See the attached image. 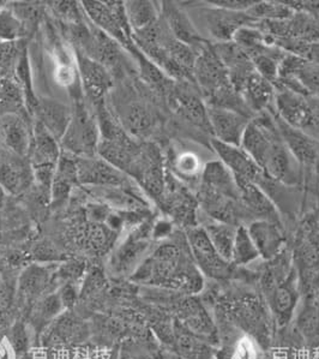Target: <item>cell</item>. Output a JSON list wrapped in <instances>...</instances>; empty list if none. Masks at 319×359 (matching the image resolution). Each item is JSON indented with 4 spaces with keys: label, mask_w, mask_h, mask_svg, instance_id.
<instances>
[{
    "label": "cell",
    "mask_w": 319,
    "mask_h": 359,
    "mask_svg": "<svg viewBox=\"0 0 319 359\" xmlns=\"http://www.w3.org/2000/svg\"><path fill=\"white\" fill-rule=\"evenodd\" d=\"M58 266L50 264H33L22 271L18 280V293L25 301L40 299L48 294L50 285L57 279ZM35 301V302H36Z\"/></svg>",
    "instance_id": "7402d4cb"
},
{
    "label": "cell",
    "mask_w": 319,
    "mask_h": 359,
    "mask_svg": "<svg viewBox=\"0 0 319 359\" xmlns=\"http://www.w3.org/2000/svg\"><path fill=\"white\" fill-rule=\"evenodd\" d=\"M8 113L25 114L30 117L20 84L15 79H0V116Z\"/></svg>",
    "instance_id": "d6a6232c"
},
{
    "label": "cell",
    "mask_w": 319,
    "mask_h": 359,
    "mask_svg": "<svg viewBox=\"0 0 319 359\" xmlns=\"http://www.w3.org/2000/svg\"><path fill=\"white\" fill-rule=\"evenodd\" d=\"M27 33L25 23L17 16L10 4L0 11V42H18Z\"/></svg>",
    "instance_id": "d590c367"
},
{
    "label": "cell",
    "mask_w": 319,
    "mask_h": 359,
    "mask_svg": "<svg viewBox=\"0 0 319 359\" xmlns=\"http://www.w3.org/2000/svg\"><path fill=\"white\" fill-rule=\"evenodd\" d=\"M246 227L261 259L273 261L281 254L286 245V237L282 232L280 222L261 219L253 220Z\"/></svg>",
    "instance_id": "ffe728a7"
},
{
    "label": "cell",
    "mask_w": 319,
    "mask_h": 359,
    "mask_svg": "<svg viewBox=\"0 0 319 359\" xmlns=\"http://www.w3.org/2000/svg\"><path fill=\"white\" fill-rule=\"evenodd\" d=\"M212 47L216 55L224 64V67H226L233 87L241 95V90L244 88L245 83L247 82L253 72H256L252 60L243 48L236 45V42L214 43Z\"/></svg>",
    "instance_id": "d6986e66"
},
{
    "label": "cell",
    "mask_w": 319,
    "mask_h": 359,
    "mask_svg": "<svg viewBox=\"0 0 319 359\" xmlns=\"http://www.w3.org/2000/svg\"><path fill=\"white\" fill-rule=\"evenodd\" d=\"M208 4L216 6V8H224L229 11H239L245 13L257 1H251V0H221V1H207Z\"/></svg>",
    "instance_id": "ab89813d"
},
{
    "label": "cell",
    "mask_w": 319,
    "mask_h": 359,
    "mask_svg": "<svg viewBox=\"0 0 319 359\" xmlns=\"http://www.w3.org/2000/svg\"><path fill=\"white\" fill-rule=\"evenodd\" d=\"M130 280L136 284L177 290L197 294L204 287V276L196 266L185 244L163 241L154 248Z\"/></svg>",
    "instance_id": "6da1fadb"
},
{
    "label": "cell",
    "mask_w": 319,
    "mask_h": 359,
    "mask_svg": "<svg viewBox=\"0 0 319 359\" xmlns=\"http://www.w3.org/2000/svg\"><path fill=\"white\" fill-rule=\"evenodd\" d=\"M175 359H180V358H178V357H177V358H175Z\"/></svg>",
    "instance_id": "7dc6e473"
},
{
    "label": "cell",
    "mask_w": 319,
    "mask_h": 359,
    "mask_svg": "<svg viewBox=\"0 0 319 359\" xmlns=\"http://www.w3.org/2000/svg\"><path fill=\"white\" fill-rule=\"evenodd\" d=\"M0 359H17V352L8 338L0 340Z\"/></svg>",
    "instance_id": "60d3db41"
},
{
    "label": "cell",
    "mask_w": 319,
    "mask_h": 359,
    "mask_svg": "<svg viewBox=\"0 0 319 359\" xmlns=\"http://www.w3.org/2000/svg\"><path fill=\"white\" fill-rule=\"evenodd\" d=\"M177 357L180 359H216L217 347L191 333L182 323L173 321V340Z\"/></svg>",
    "instance_id": "d4e9b609"
},
{
    "label": "cell",
    "mask_w": 319,
    "mask_h": 359,
    "mask_svg": "<svg viewBox=\"0 0 319 359\" xmlns=\"http://www.w3.org/2000/svg\"><path fill=\"white\" fill-rule=\"evenodd\" d=\"M240 190V202L247 217L253 220H273L278 222V212L273 201L261 187L254 183H244L238 185Z\"/></svg>",
    "instance_id": "4316f807"
},
{
    "label": "cell",
    "mask_w": 319,
    "mask_h": 359,
    "mask_svg": "<svg viewBox=\"0 0 319 359\" xmlns=\"http://www.w3.org/2000/svg\"><path fill=\"white\" fill-rule=\"evenodd\" d=\"M0 185L11 196H21L34 185L29 158L13 154L0 148Z\"/></svg>",
    "instance_id": "9a60e30c"
},
{
    "label": "cell",
    "mask_w": 319,
    "mask_h": 359,
    "mask_svg": "<svg viewBox=\"0 0 319 359\" xmlns=\"http://www.w3.org/2000/svg\"><path fill=\"white\" fill-rule=\"evenodd\" d=\"M153 359H167V358H163V357H161V355H155V357H154Z\"/></svg>",
    "instance_id": "bcb514c9"
},
{
    "label": "cell",
    "mask_w": 319,
    "mask_h": 359,
    "mask_svg": "<svg viewBox=\"0 0 319 359\" xmlns=\"http://www.w3.org/2000/svg\"><path fill=\"white\" fill-rule=\"evenodd\" d=\"M8 4H10L8 1H1V0H0V11H1V10H4Z\"/></svg>",
    "instance_id": "f6af8a7d"
},
{
    "label": "cell",
    "mask_w": 319,
    "mask_h": 359,
    "mask_svg": "<svg viewBox=\"0 0 319 359\" xmlns=\"http://www.w3.org/2000/svg\"><path fill=\"white\" fill-rule=\"evenodd\" d=\"M262 359H282L278 357V355H273V353H270V355H263Z\"/></svg>",
    "instance_id": "ee69618b"
},
{
    "label": "cell",
    "mask_w": 319,
    "mask_h": 359,
    "mask_svg": "<svg viewBox=\"0 0 319 359\" xmlns=\"http://www.w3.org/2000/svg\"><path fill=\"white\" fill-rule=\"evenodd\" d=\"M216 313L256 339L261 346L269 343L273 316L269 306L256 293L243 291L229 294L222 299Z\"/></svg>",
    "instance_id": "7a4b0ae2"
},
{
    "label": "cell",
    "mask_w": 319,
    "mask_h": 359,
    "mask_svg": "<svg viewBox=\"0 0 319 359\" xmlns=\"http://www.w3.org/2000/svg\"><path fill=\"white\" fill-rule=\"evenodd\" d=\"M198 225L207 233L208 238L212 242L216 251L226 261L232 259L233 243L236 238V227L226 222H216L207 215H204L203 222H198ZM232 264V262H231Z\"/></svg>",
    "instance_id": "4dcf8cb0"
},
{
    "label": "cell",
    "mask_w": 319,
    "mask_h": 359,
    "mask_svg": "<svg viewBox=\"0 0 319 359\" xmlns=\"http://www.w3.org/2000/svg\"><path fill=\"white\" fill-rule=\"evenodd\" d=\"M210 143L221 163L232 172L238 185L244 183L257 184L259 178L263 176V172L241 147L229 146L214 138L210 140Z\"/></svg>",
    "instance_id": "ac0fdd59"
},
{
    "label": "cell",
    "mask_w": 319,
    "mask_h": 359,
    "mask_svg": "<svg viewBox=\"0 0 319 359\" xmlns=\"http://www.w3.org/2000/svg\"><path fill=\"white\" fill-rule=\"evenodd\" d=\"M111 109L125 131L137 141L148 137L158 126V114L144 101L133 99L124 102L121 100Z\"/></svg>",
    "instance_id": "7c38bea8"
},
{
    "label": "cell",
    "mask_w": 319,
    "mask_h": 359,
    "mask_svg": "<svg viewBox=\"0 0 319 359\" xmlns=\"http://www.w3.org/2000/svg\"><path fill=\"white\" fill-rule=\"evenodd\" d=\"M199 185L228 198L240 201V190L236 178L220 160H212L204 165Z\"/></svg>",
    "instance_id": "83f0119b"
},
{
    "label": "cell",
    "mask_w": 319,
    "mask_h": 359,
    "mask_svg": "<svg viewBox=\"0 0 319 359\" xmlns=\"http://www.w3.org/2000/svg\"><path fill=\"white\" fill-rule=\"evenodd\" d=\"M246 13L249 16L252 17L253 20H259V18H273V20H285L292 17V8H288L286 4L281 3H262L257 1L253 5L252 8H250Z\"/></svg>",
    "instance_id": "8d00e7d4"
},
{
    "label": "cell",
    "mask_w": 319,
    "mask_h": 359,
    "mask_svg": "<svg viewBox=\"0 0 319 359\" xmlns=\"http://www.w3.org/2000/svg\"><path fill=\"white\" fill-rule=\"evenodd\" d=\"M317 359H319V357H318V358H317Z\"/></svg>",
    "instance_id": "c3c4849f"
},
{
    "label": "cell",
    "mask_w": 319,
    "mask_h": 359,
    "mask_svg": "<svg viewBox=\"0 0 319 359\" xmlns=\"http://www.w3.org/2000/svg\"><path fill=\"white\" fill-rule=\"evenodd\" d=\"M125 13L133 33L149 28L160 20V4L149 0L124 1Z\"/></svg>",
    "instance_id": "1f68e13d"
},
{
    "label": "cell",
    "mask_w": 319,
    "mask_h": 359,
    "mask_svg": "<svg viewBox=\"0 0 319 359\" xmlns=\"http://www.w3.org/2000/svg\"><path fill=\"white\" fill-rule=\"evenodd\" d=\"M76 184H79L76 158L62 151L57 166L55 176H54L52 191H50L52 202L58 205L65 202L70 196L71 191Z\"/></svg>",
    "instance_id": "f546056e"
},
{
    "label": "cell",
    "mask_w": 319,
    "mask_h": 359,
    "mask_svg": "<svg viewBox=\"0 0 319 359\" xmlns=\"http://www.w3.org/2000/svg\"><path fill=\"white\" fill-rule=\"evenodd\" d=\"M153 224L144 222L130 230L113 251L109 268L116 276L130 278L153 250Z\"/></svg>",
    "instance_id": "277c9868"
},
{
    "label": "cell",
    "mask_w": 319,
    "mask_h": 359,
    "mask_svg": "<svg viewBox=\"0 0 319 359\" xmlns=\"http://www.w3.org/2000/svg\"><path fill=\"white\" fill-rule=\"evenodd\" d=\"M84 100L74 101L70 126L60 141L62 151L75 158L96 156L101 138L94 107Z\"/></svg>",
    "instance_id": "3957f363"
},
{
    "label": "cell",
    "mask_w": 319,
    "mask_h": 359,
    "mask_svg": "<svg viewBox=\"0 0 319 359\" xmlns=\"http://www.w3.org/2000/svg\"><path fill=\"white\" fill-rule=\"evenodd\" d=\"M75 55L79 81L86 99L91 106L107 100L108 94L114 89V76L102 64L77 52Z\"/></svg>",
    "instance_id": "8fae6325"
},
{
    "label": "cell",
    "mask_w": 319,
    "mask_h": 359,
    "mask_svg": "<svg viewBox=\"0 0 319 359\" xmlns=\"http://www.w3.org/2000/svg\"><path fill=\"white\" fill-rule=\"evenodd\" d=\"M185 237L192 259L204 278L222 281L231 276L234 266L216 251L201 226L185 230Z\"/></svg>",
    "instance_id": "8992f818"
},
{
    "label": "cell",
    "mask_w": 319,
    "mask_h": 359,
    "mask_svg": "<svg viewBox=\"0 0 319 359\" xmlns=\"http://www.w3.org/2000/svg\"><path fill=\"white\" fill-rule=\"evenodd\" d=\"M275 121L278 124V131L283 142L294 156L295 160L299 163H307V165L315 163L319 156V147L317 141L303 131L288 126L278 116H275Z\"/></svg>",
    "instance_id": "484cf974"
},
{
    "label": "cell",
    "mask_w": 319,
    "mask_h": 359,
    "mask_svg": "<svg viewBox=\"0 0 319 359\" xmlns=\"http://www.w3.org/2000/svg\"><path fill=\"white\" fill-rule=\"evenodd\" d=\"M72 118V107L50 97H39L33 121H36L59 142L67 133Z\"/></svg>",
    "instance_id": "44dd1931"
},
{
    "label": "cell",
    "mask_w": 319,
    "mask_h": 359,
    "mask_svg": "<svg viewBox=\"0 0 319 359\" xmlns=\"http://www.w3.org/2000/svg\"><path fill=\"white\" fill-rule=\"evenodd\" d=\"M172 168L179 180L187 183H197L203 173L204 165L195 151H182L173 155Z\"/></svg>",
    "instance_id": "836d02e7"
},
{
    "label": "cell",
    "mask_w": 319,
    "mask_h": 359,
    "mask_svg": "<svg viewBox=\"0 0 319 359\" xmlns=\"http://www.w3.org/2000/svg\"><path fill=\"white\" fill-rule=\"evenodd\" d=\"M161 20L177 40L195 50H201L207 40L199 33L190 15L175 1H162L160 4Z\"/></svg>",
    "instance_id": "2e32d148"
},
{
    "label": "cell",
    "mask_w": 319,
    "mask_h": 359,
    "mask_svg": "<svg viewBox=\"0 0 319 359\" xmlns=\"http://www.w3.org/2000/svg\"><path fill=\"white\" fill-rule=\"evenodd\" d=\"M76 165L79 184L87 188H136L130 180L131 177L99 155L76 158Z\"/></svg>",
    "instance_id": "9c48e42d"
},
{
    "label": "cell",
    "mask_w": 319,
    "mask_h": 359,
    "mask_svg": "<svg viewBox=\"0 0 319 359\" xmlns=\"http://www.w3.org/2000/svg\"><path fill=\"white\" fill-rule=\"evenodd\" d=\"M259 257L257 248L250 237L247 227L245 225L238 226L236 227V238L233 243L232 262L233 266H249L254 261H257Z\"/></svg>",
    "instance_id": "e575fe53"
},
{
    "label": "cell",
    "mask_w": 319,
    "mask_h": 359,
    "mask_svg": "<svg viewBox=\"0 0 319 359\" xmlns=\"http://www.w3.org/2000/svg\"><path fill=\"white\" fill-rule=\"evenodd\" d=\"M8 339L17 353H28L27 348L29 344V335L27 333V328L23 323H17L16 326H13L11 334L8 335Z\"/></svg>",
    "instance_id": "f35d334b"
},
{
    "label": "cell",
    "mask_w": 319,
    "mask_h": 359,
    "mask_svg": "<svg viewBox=\"0 0 319 359\" xmlns=\"http://www.w3.org/2000/svg\"><path fill=\"white\" fill-rule=\"evenodd\" d=\"M275 93L276 90L273 84L257 72H254L245 83L244 88L241 90V96L251 112L258 114L269 109L275 100Z\"/></svg>",
    "instance_id": "f1b7e54d"
},
{
    "label": "cell",
    "mask_w": 319,
    "mask_h": 359,
    "mask_svg": "<svg viewBox=\"0 0 319 359\" xmlns=\"http://www.w3.org/2000/svg\"><path fill=\"white\" fill-rule=\"evenodd\" d=\"M197 13L201 21V28H203L208 35L215 40V43L233 41L234 35L239 30L245 27H252V23L256 22L246 11H229L208 3Z\"/></svg>",
    "instance_id": "ba28073f"
},
{
    "label": "cell",
    "mask_w": 319,
    "mask_h": 359,
    "mask_svg": "<svg viewBox=\"0 0 319 359\" xmlns=\"http://www.w3.org/2000/svg\"><path fill=\"white\" fill-rule=\"evenodd\" d=\"M299 302L298 286L293 276L273 285L268 296V306L278 326H286L292 320Z\"/></svg>",
    "instance_id": "603a6c76"
},
{
    "label": "cell",
    "mask_w": 319,
    "mask_h": 359,
    "mask_svg": "<svg viewBox=\"0 0 319 359\" xmlns=\"http://www.w3.org/2000/svg\"><path fill=\"white\" fill-rule=\"evenodd\" d=\"M155 355H151L141 344L135 340H126L121 346L118 359H153Z\"/></svg>",
    "instance_id": "74e56055"
},
{
    "label": "cell",
    "mask_w": 319,
    "mask_h": 359,
    "mask_svg": "<svg viewBox=\"0 0 319 359\" xmlns=\"http://www.w3.org/2000/svg\"><path fill=\"white\" fill-rule=\"evenodd\" d=\"M217 321L220 344L216 350V359H262V346L256 339L222 316H219Z\"/></svg>",
    "instance_id": "30bf717a"
},
{
    "label": "cell",
    "mask_w": 319,
    "mask_h": 359,
    "mask_svg": "<svg viewBox=\"0 0 319 359\" xmlns=\"http://www.w3.org/2000/svg\"><path fill=\"white\" fill-rule=\"evenodd\" d=\"M208 118L214 140L229 146L240 147L251 118L232 109L220 107H208Z\"/></svg>",
    "instance_id": "e0dca14e"
},
{
    "label": "cell",
    "mask_w": 319,
    "mask_h": 359,
    "mask_svg": "<svg viewBox=\"0 0 319 359\" xmlns=\"http://www.w3.org/2000/svg\"><path fill=\"white\" fill-rule=\"evenodd\" d=\"M21 359H45V358H39L35 355H32V353H25V355H22Z\"/></svg>",
    "instance_id": "7bdbcfd3"
},
{
    "label": "cell",
    "mask_w": 319,
    "mask_h": 359,
    "mask_svg": "<svg viewBox=\"0 0 319 359\" xmlns=\"http://www.w3.org/2000/svg\"><path fill=\"white\" fill-rule=\"evenodd\" d=\"M81 5L91 25L118 42L128 52L133 45V32L125 13L124 1L86 0Z\"/></svg>",
    "instance_id": "5b68a950"
},
{
    "label": "cell",
    "mask_w": 319,
    "mask_h": 359,
    "mask_svg": "<svg viewBox=\"0 0 319 359\" xmlns=\"http://www.w3.org/2000/svg\"><path fill=\"white\" fill-rule=\"evenodd\" d=\"M62 153L58 140L53 137L39 121H34L33 140L29 151V161L33 170L57 168Z\"/></svg>",
    "instance_id": "cb8c5ba5"
},
{
    "label": "cell",
    "mask_w": 319,
    "mask_h": 359,
    "mask_svg": "<svg viewBox=\"0 0 319 359\" xmlns=\"http://www.w3.org/2000/svg\"><path fill=\"white\" fill-rule=\"evenodd\" d=\"M170 109L179 117L192 126L203 130L212 135V129L208 118V106L203 96L194 82L180 81L175 82L166 97Z\"/></svg>",
    "instance_id": "52a82bcc"
},
{
    "label": "cell",
    "mask_w": 319,
    "mask_h": 359,
    "mask_svg": "<svg viewBox=\"0 0 319 359\" xmlns=\"http://www.w3.org/2000/svg\"><path fill=\"white\" fill-rule=\"evenodd\" d=\"M34 121L29 116L8 113L0 116V148L29 158Z\"/></svg>",
    "instance_id": "4fadbf2b"
},
{
    "label": "cell",
    "mask_w": 319,
    "mask_h": 359,
    "mask_svg": "<svg viewBox=\"0 0 319 359\" xmlns=\"http://www.w3.org/2000/svg\"><path fill=\"white\" fill-rule=\"evenodd\" d=\"M8 196V192L5 191V189L0 185V209L4 208V205H6Z\"/></svg>",
    "instance_id": "b9f144b4"
},
{
    "label": "cell",
    "mask_w": 319,
    "mask_h": 359,
    "mask_svg": "<svg viewBox=\"0 0 319 359\" xmlns=\"http://www.w3.org/2000/svg\"><path fill=\"white\" fill-rule=\"evenodd\" d=\"M177 320L191 333L219 347L220 338L215 318L196 297H189L179 305Z\"/></svg>",
    "instance_id": "5bb4252c"
}]
</instances>
